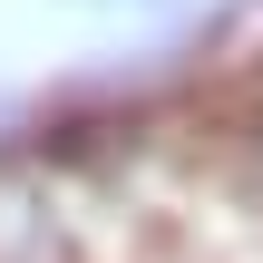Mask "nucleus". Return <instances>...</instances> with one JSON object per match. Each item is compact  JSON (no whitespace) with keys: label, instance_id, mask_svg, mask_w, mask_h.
<instances>
[{"label":"nucleus","instance_id":"obj_1","mask_svg":"<svg viewBox=\"0 0 263 263\" xmlns=\"http://www.w3.org/2000/svg\"><path fill=\"white\" fill-rule=\"evenodd\" d=\"M0 263H88L78 254V215L29 166H0Z\"/></svg>","mask_w":263,"mask_h":263},{"label":"nucleus","instance_id":"obj_2","mask_svg":"<svg viewBox=\"0 0 263 263\" xmlns=\"http://www.w3.org/2000/svg\"><path fill=\"white\" fill-rule=\"evenodd\" d=\"M68 10H146V0H68Z\"/></svg>","mask_w":263,"mask_h":263}]
</instances>
